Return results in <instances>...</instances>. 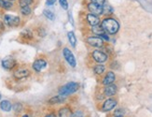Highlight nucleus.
Returning a JSON list of instances; mask_svg holds the SVG:
<instances>
[{"instance_id":"3","label":"nucleus","mask_w":152,"mask_h":117,"mask_svg":"<svg viewBox=\"0 0 152 117\" xmlns=\"http://www.w3.org/2000/svg\"><path fill=\"white\" fill-rule=\"evenodd\" d=\"M63 54L64 56V59L66 60V62L70 65L72 68L76 67V58L74 56V54H72V52L68 49V48H64L63 50Z\"/></svg>"},{"instance_id":"31","label":"nucleus","mask_w":152,"mask_h":117,"mask_svg":"<svg viewBox=\"0 0 152 117\" xmlns=\"http://www.w3.org/2000/svg\"><path fill=\"white\" fill-rule=\"evenodd\" d=\"M56 0H47V5H53Z\"/></svg>"},{"instance_id":"28","label":"nucleus","mask_w":152,"mask_h":117,"mask_svg":"<svg viewBox=\"0 0 152 117\" xmlns=\"http://www.w3.org/2000/svg\"><path fill=\"white\" fill-rule=\"evenodd\" d=\"M115 116H122L124 114V110H121V109H118V110H115Z\"/></svg>"},{"instance_id":"18","label":"nucleus","mask_w":152,"mask_h":117,"mask_svg":"<svg viewBox=\"0 0 152 117\" xmlns=\"http://www.w3.org/2000/svg\"><path fill=\"white\" fill-rule=\"evenodd\" d=\"M0 7L5 10H10L12 7V3L10 0H0Z\"/></svg>"},{"instance_id":"6","label":"nucleus","mask_w":152,"mask_h":117,"mask_svg":"<svg viewBox=\"0 0 152 117\" xmlns=\"http://www.w3.org/2000/svg\"><path fill=\"white\" fill-rule=\"evenodd\" d=\"M87 43L90 44L92 47L100 48L103 46V38L100 37H90L87 38Z\"/></svg>"},{"instance_id":"25","label":"nucleus","mask_w":152,"mask_h":117,"mask_svg":"<svg viewBox=\"0 0 152 117\" xmlns=\"http://www.w3.org/2000/svg\"><path fill=\"white\" fill-rule=\"evenodd\" d=\"M33 3V0H20V6H21V8L23 7H26V6H29L30 4Z\"/></svg>"},{"instance_id":"20","label":"nucleus","mask_w":152,"mask_h":117,"mask_svg":"<svg viewBox=\"0 0 152 117\" xmlns=\"http://www.w3.org/2000/svg\"><path fill=\"white\" fill-rule=\"evenodd\" d=\"M64 96H53V97H51V99H50V104H55V103H60V102H62V101H64Z\"/></svg>"},{"instance_id":"12","label":"nucleus","mask_w":152,"mask_h":117,"mask_svg":"<svg viewBox=\"0 0 152 117\" xmlns=\"http://www.w3.org/2000/svg\"><path fill=\"white\" fill-rule=\"evenodd\" d=\"M29 75H30L29 70L25 68H20L14 72V77L16 79H23V78L28 77Z\"/></svg>"},{"instance_id":"24","label":"nucleus","mask_w":152,"mask_h":117,"mask_svg":"<svg viewBox=\"0 0 152 117\" xmlns=\"http://www.w3.org/2000/svg\"><path fill=\"white\" fill-rule=\"evenodd\" d=\"M21 36L23 37V38H33V35H32V32L30 31V30H23V32H22V34H21Z\"/></svg>"},{"instance_id":"34","label":"nucleus","mask_w":152,"mask_h":117,"mask_svg":"<svg viewBox=\"0 0 152 117\" xmlns=\"http://www.w3.org/2000/svg\"><path fill=\"white\" fill-rule=\"evenodd\" d=\"M115 117H122V116H115Z\"/></svg>"},{"instance_id":"21","label":"nucleus","mask_w":152,"mask_h":117,"mask_svg":"<svg viewBox=\"0 0 152 117\" xmlns=\"http://www.w3.org/2000/svg\"><path fill=\"white\" fill-rule=\"evenodd\" d=\"M104 69H105V68H104V66H103V65H97V66L94 67V73H96L97 75H100V74L104 73Z\"/></svg>"},{"instance_id":"2","label":"nucleus","mask_w":152,"mask_h":117,"mask_svg":"<svg viewBox=\"0 0 152 117\" xmlns=\"http://www.w3.org/2000/svg\"><path fill=\"white\" fill-rule=\"evenodd\" d=\"M79 89V84L75 82H71L64 85L60 90H59V94L63 96H66L68 95H71Z\"/></svg>"},{"instance_id":"8","label":"nucleus","mask_w":152,"mask_h":117,"mask_svg":"<svg viewBox=\"0 0 152 117\" xmlns=\"http://www.w3.org/2000/svg\"><path fill=\"white\" fill-rule=\"evenodd\" d=\"M117 106V101L113 99H109L107 100H105L104 103L103 104L102 110L103 112H109L112 109H114Z\"/></svg>"},{"instance_id":"7","label":"nucleus","mask_w":152,"mask_h":117,"mask_svg":"<svg viewBox=\"0 0 152 117\" xmlns=\"http://www.w3.org/2000/svg\"><path fill=\"white\" fill-rule=\"evenodd\" d=\"M92 57H94V59L97 62V63H104L107 60V55L104 54L103 52L101 51H94L92 52Z\"/></svg>"},{"instance_id":"27","label":"nucleus","mask_w":152,"mask_h":117,"mask_svg":"<svg viewBox=\"0 0 152 117\" xmlns=\"http://www.w3.org/2000/svg\"><path fill=\"white\" fill-rule=\"evenodd\" d=\"M91 2L98 5V6H101V7H104V5L105 3V0H91Z\"/></svg>"},{"instance_id":"16","label":"nucleus","mask_w":152,"mask_h":117,"mask_svg":"<svg viewBox=\"0 0 152 117\" xmlns=\"http://www.w3.org/2000/svg\"><path fill=\"white\" fill-rule=\"evenodd\" d=\"M0 108H1L5 112H10L12 108L11 103L8 100H3L1 103H0Z\"/></svg>"},{"instance_id":"23","label":"nucleus","mask_w":152,"mask_h":117,"mask_svg":"<svg viewBox=\"0 0 152 117\" xmlns=\"http://www.w3.org/2000/svg\"><path fill=\"white\" fill-rule=\"evenodd\" d=\"M21 13L24 16H27L31 13V9L29 8V6H26V7L21 8Z\"/></svg>"},{"instance_id":"36","label":"nucleus","mask_w":152,"mask_h":117,"mask_svg":"<svg viewBox=\"0 0 152 117\" xmlns=\"http://www.w3.org/2000/svg\"><path fill=\"white\" fill-rule=\"evenodd\" d=\"M10 1H13V0H10Z\"/></svg>"},{"instance_id":"14","label":"nucleus","mask_w":152,"mask_h":117,"mask_svg":"<svg viewBox=\"0 0 152 117\" xmlns=\"http://www.w3.org/2000/svg\"><path fill=\"white\" fill-rule=\"evenodd\" d=\"M117 93V86L114 84H109L104 88V95L107 96H112Z\"/></svg>"},{"instance_id":"17","label":"nucleus","mask_w":152,"mask_h":117,"mask_svg":"<svg viewBox=\"0 0 152 117\" xmlns=\"http://www.w3.org/2000/svg\"><path fill=\"white\" fill-rule=\"evenodd\" d=\"M67 37H68V40H69L70 44L73 47H75L76 44H77V38H76V36L74 34V32H72V31L68 32V33H67Z\"/></svg>"},{"instance_id":"32","label":"nucleus","mask_w":152,"mask_h":117,"mask_svg":"<svg viewBox=\"0 0 152 117\" xmlns=\"http://www.w3.org/2000/svg\"><path fill=\"white\" fill-rule=\"evenodd\" d=\"M45 117H57L55 114H49V115H47V116H45Z\"/></svg>"},{"instance_id":"1","label":"nucleus","mask_w":152,"mask_h":117,"mask_svg":"<svg viewBox=\"0 0 152 117\" xmlns=\"http://www.w3.org/2000/svg\"><path fill=\"white\" fill-rule=\"evenodd\" d=\"M102 28L104 30L105 33L114 35L120 29V24L113 18H107L102 22Z\"/></svg>"},{"instance_id":"26","label":"nucleus","mask_w":152,"mask_h":117,"mask_svg":"<svg viewBox=\"0 0 152 117\" xmlns=\"http://www.w3.org/2000/svg\"><path fill=\"white\" fill-rule=\"evenodd\" d=\"M59 3H60L61 7L66 10L68 9V3H67V0H59Z\"/></svg>"},{"instance_id":"9","label":"nucleus","mask_w":152,"mask_h":117,"mask_svg":"<svg viewBox=\"0 0 152 117\" xmlns=\"http://www.w3.org/2000/svg\"><path fill=\"white\" fill-rule=\"evenodd\" d=\"M86 20H87L88 24L90 25H91V26H95V25H98L99 24H100V19H99V17L97 15H94V14H87V16H86Z\"/></svg>"},{"instance_id":"4","label":"nucleus","mask_w":152,"mask_h":117,"mask_svg":"<svg viewBox=\"0 0 152 117\" xmlns=\"http://www.w3.org/2000/svg\"><path fill=\"white\" fill-rule=\"evenodd\" d=\"M20 18L18 16H14V15H10L7 14L4 17V22L6 24H8L9 26H17V25L20 24Z\"/></svg>"},{"instance_id":"30","label":"nucleus","mask_w":152,"mask_h":117,"mask_svg":"<svg viewBox=\"0 0 152 117\" xmlns=\"http://www.w3.org/2000/svg\"><path fill=\"white\" fill-rule=\"evenodd\" d=\"M100 38H102L103 40H109V38H108V36L105 34V33H104L103 35H101L100 36Z\"/></svg>"},{"instance_id":"15","label":"nucleus","mask_w":152,"mask_h":117,"mask_svg":"<svg viewBox=\"0 0 152 117\" xmlns=\"http://www.w3.org/2000/svg\"><path fill=\"white\" fill-rule=\"evenodd\" d=\"M59 115H60V117H72L73 116V113H72V110L69 108L64 107L59 110Z\"/></svg>"},{"instance_id":"13","label":"nucleus","mask_w":152,"mask_h":117,"mask_svg":"<svg viewBox=\"0 0 152 117\" xmlns=\"http://www.w3.org/2000/svg\"><path fill=\"white\" fill-rule=\"evenodd\" d=\"M114 81H115V74H114V72H112V71H109V72L104 78L103 84L107 86V85H109V84L113 83Z\"/></svg>"},{"instance_id":"33","label":"nucleus","mask_w":152,"mask_h":117,"mask_svg":"<svg viewBox=\"0 0 152 117\" xmlns=\"http://www.w3.org/2000/svg\"><path fill=\"white\" fill-rule=\"evenodd\" d=\"M23 117H28V115H23Z\"/></svg>"},{"instance_id":"11","label":"nucleus","mask_w":152,"mask_h":117,"mask_svg":"<svg viewBox=\"0 0 152 117\" xmlns=\"http://www.w3.org/2000/svg\"><path fill=\"white\" fill-rule=\"evenodd\" d=\"M15 65H16V61L13 59V58H10V57L5 58V59L2 61V66L6 69H11L15 67Z\"/></svg>"},{"instance_id":"29","label":"nucleus","mask_w":152,"mask_h":117,"mask_svg":"<svg viewBox=\"0 0 152 117\" xmlns=\"http://www.w3.org/2000/svg\"><path fill=\"white\" fill-rule=\"evenodd\" d=\"M72 117H84V116H83L81 112H77V113H75L73 114V116H72Z\"/></svg>"},{"instance_id":"10","label":"nucleus","mask_w":152,"mask_h":117,"mask_svg":"<svg viewBox=\"0 0 152 117\" xmlns=\"http://www.w3.org/2000/svg\"><path fill=\"white\" fill-rule=\"evenodd\" d=\"M46 66H47V62H46L45 60L43 59H37L34 62V64H33V68H34L36 71H41L42 69H44L46 68Z\"/></svg>"},{"instance_id":"19","label":"nucleus","mask_w":152,"mask_h":117,"mask_svg":"<svg viewBox=\"0 0 152 117\" xmlns=\"http://www.w3.org/2000/svg\"><path fill=\"white\" fill-rule=\"evenodd\" d=\"M92 32H94V34L98 35L99 37H100L101 35H103L104 33H105L104 30L102 28V26H100V25H95V26H92Z\"/></svg>"},{"instance_id":"35","label":"nucleus","mask_w":152,"mask_h":117,"mask_svg":"<svg viewBox=\"0 0 152 117\" xmlns=\"http://www.w3.org/2000/svg\"><path fill=\"white\" fill-rule=\"evenodd\" d=\"M0 99H1V95H0Z\"/></svg>"},{"instance_id":"22","label":"nucleus","mask_w":152,"mask_h":117,"mask_svg":"<svg viewBox=\"0 0 152 117\" xmlns=\"http://www.w3.org/2000/svg\"><path fill=\"white\" fill-rule=\"evenodd\" d=\"M43 14L45 15V17H47L48 19H50V20H54L55 19V15H54V13L52 11H50V10H45L44 11H43Z\"/></svg>"},{"instance_id":"5","label":"nucleus","mask_w":152,"mask_h":117,"mask_svg":"<svg viewBox=\"0 0 152 117\" xmlns=\"http://www.w3.org/2000/svg\"><path fill=\"white\" fill-rule=\"evenodd\" d=\"M88 9L91 12V14L94 15H102L104 13V7H101V6H98L94 3H89L88 4Z\"/></svg>"}]
</instances>
